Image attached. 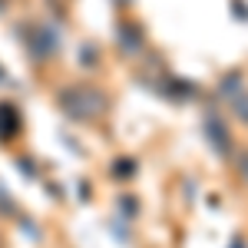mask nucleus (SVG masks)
Segmentation results:
<instances>
[{
  "label": "nucleus",
  "instance_id": "1",
  "mask_svg": "<svg viewBox=\"0 0 248 248\" xmlns=\"http://www.w3.org/2000/svg\"><path fill=\"white\" fill-rule=\"evenodd\" d=\"M63 106L73 116H96L103 109V96L96 93V90H70Z\"/></svg>",
  "mask_w": 248,
  "mask_h": 248
},
{
  "label": "nucleus",
  "instance_id": "2",
  "mask_svg": "<svg viewBox=\"0 0 248 248\" xmlns=\"http://www.w3.org/2000/svg\"><path fill=\"white\" fill-rule=\"evenodd\" d=\"M205 136H209L212 142L218 146V155H229V149H232V139L225 136V129H222V123H218L215 116H209V119H205Z\"/></svg>",
  "mask_w": 248,
  "mask_h": 248
},
{
  "label": "nucleus",
  "instance_id": "3",
  "mask_svg": "<svg viewBox=\"0 0 248 248\" xmlns=\"http://www.w3.org/2000/svg\"><path fill=\"white\" fill-rule=\"evenodd\" d=\"M242 172H245V179H248V155L242 159Z\"/></svg>",
  "mask_w": 248,
  "mask_h": 248
},
{
  "label": "nucleus",
  "instance_id": "4",
  "mask_svg": "<svg viewBox=\"0 0 248 248\" xmlns=\"http://www.w3.org/2000/svg\"><path fill=\"white\" fill-rule=\"evenodd\" d=\"M232 248H245V242H242V238H235V242H232Z\"/></svg>",
  "mask_w": 248,
  "mask_h": 248
}]
</instances>
